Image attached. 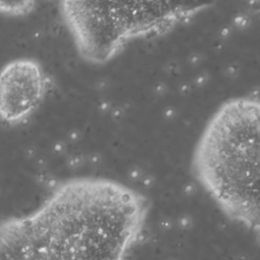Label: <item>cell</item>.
Segmentation results:
<instances>
[{
    "instance_id": "cell-1",
    "label": "cell",
    "mask_w": 260,
    "mask_h": 260,
    "mask_svg": "<svg viewBox=\"0 0 260 260\" xmlns=\"http://www.w3.org/2000/svg\"><path fill=\"white\" fill-rule=\"evenodd\" d=\"M149 209L145 195L119 181L63 180L30 212L0 220V260H127Z\"/></svg>"
},
{
    "instance_id": "cell-2",
    "label": "cell",
    "mask_w": 260,
    "mask_h": 260,
    "mask_svg": "<svg viewBox=\"0 0 260 260\" xmlns=\"http://www.w3.org/2000/svg\"><path fill=\"white\" fill-rule=\"evenodd\" d=\"M216 1L59 0V9L78 56L104 65L131 43L167 34Z\"/></svg>"
},
{
    "instance_id": "cell-3",
    "label": "cell",
    "mask_w": 260,
    "mask_h": 260,
    "mask_svg": "<svg viewBox=\"0 0 260 260\" xmlns=\"http://www.w3.org/2000/svg\"><path fill=\"white\" fill-rule=\"evenodd\" d=\"M217 208L232 221L260 235V116L246 127L231 152Z\"/></svg>"
},
{
    "instance_id": "cell-4",
    "label": "cell",
    "mask_w": 260,
    "mask_h": 260,
    "mask_svg": "<svg viewBox=\"0 0 260 260\" xmlns=\"http://www.w3.org/2000/svg\"><path fill=\"white\" fill-rule=\"evenodd\" d=\"M49 89L48 74L31 57H18L0 68V121L17 126L31 118Z\"/></svg>"
},
{
    "instance_id": "cell-5",
    "label": "cell",
    "mask_w": 260,
    "mask_h": 260,
    "mask_svg": "<svg viewBox=\"0 0 260 260\" xmlns=\"http://www.w3.org/2000/svg\"><path fill=\"white\" fill-rule=\"evenodd\" d=\"M36 0H0V14L9 17H22L32 12Z\"/></svg>"
},
{
    "instance_id": "cell-6",
    "label": "cell",
    "mask_w": 260,
    "mask_h": 260,
    "mask_svg": "<svg viewBox=\"0 0 260 260\" xmlns=\"http://www.w3.org/2000/svg\"><path fill=\"white\" fill-rule=\"evenodd\" d=\"M250 9L257 15H260V0H248Z\"/></svg>"
}]
</instances>
